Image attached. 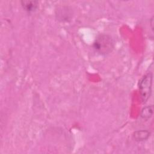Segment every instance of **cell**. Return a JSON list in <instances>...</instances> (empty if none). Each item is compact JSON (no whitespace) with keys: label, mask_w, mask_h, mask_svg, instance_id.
<instances>
[{"label":"cell","mask_w":154,"mask_h":154,"mask_svg":"<svg viewBox=\"0 0 154 154\" xmlns=\"http://www.w3.org/2000/svg\"><path fill=\"white\" fill-rule=\"evenodd\" d=\"M93 47L99 54L106 55L112 51L114 48V40L109 35L100 34L95 38Z\"/></svg>","instance_id":"cell-1"},{"label":"cell","mask_w":154,"mask_h":154,"mask_svg":"<svg viewBox=\"0 0 154 154\" xmlns=\"http://www.w3.org/2000/svg\"><path fill=\"white\" fill-rule=\"evenodd\" d=\"M150 135V132L147 130L137 131L133 134V137L137 141H144L147 140Z\"/></svg>","instance_id":"cell-4"},{"label":"cell","mask_w":154,"mask_h":154,"mask_svg":"<svg viewBox=\"0 0 154 154\" xmlns=\"http://www.w3.org/2000/svg\"><path fill=\"white\" fill-rule=\"evenodd\" d=\"M153 105H149V106H147L142 109L140 115H141V117L143 119L147 120L152 117V116L153 114Z\"/></svg>","instance_id":"cell-5"},{"label":"cell","mask_w":154,"mask_h":154,"mask_svg":"<svg viewBox=\"0 0 154 154\" xmlns=\"http://www.w3.org/2000/svg\"><path fill=\"white\" fill-rule=\"evenodd\" d=\"M152 80L153 75L151 72H149L139 81V90L141 99L143 103H146L150 97L152 93Z\"/></svg>","instance_id":"cell-2"},{"label":"cell","mask_w":154,"mask_h":154,"mask_svg":"<svg viewBox=\"0 0 154 154\" xmlns=\"http://www.w3.org/2000/svg\"><path fill=\"white\" fill-rule=\"evenodd\" d=\"M20 4L23 9L29 13L34 12L38 7V2L37 1L24 0L21 1Z\"/></svg>","instance_id":"cell-3"}]
</instances>
